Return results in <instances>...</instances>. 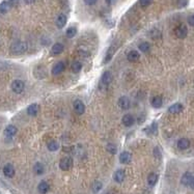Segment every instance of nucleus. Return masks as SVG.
<instances>
[{
    "mask_svg": "<svg viewBox=\"0 0 194 194\" xmlns=\"http://www.w3.org/2000/svg\"><path fill=\"white\" fill-rule=\"evenodd\" d=\"M27 50V44L25 42H16L14 43L10 47V52L15 55H20V54H23L24 52Z\"/></svg>",
    "mask_w": 194,
    "mask_h": 194,
    "instance_id": "obj_1",
    "label": "nucleus"
},
{
    "mask_svg": "<svg viewBox=\"0 0 194 194\" xmlns=\"http://www.w3.org/2000/svg\"><path fill=\"white\" fill-rule=\"evenodd\" d=\"M25 89V83L24 81L20 80V79H16V80L13 81L12 83V91L17 95H20L24 91Z\"/></svg>",
    "mask_w": 194,
    "mask_h": 194,
    "instance_id": "obj_2",
    "label": "nucleus"
},
{
    "mask_svg": "<svg viewBox=\"0 0 194 194\" xmlns=\"http://www.w3.org/2000/svg\"><path fill=\"white\" fill-rule=\"evenodd\" d=\"M73 166V160L71 157H64L61 158L60 161H59V168L64 171H67L71 169V167Z\"/></svg>",
    "mask_w": 194,
    "mask_h": 194,
    "instance_id": "obj_3",
    "label": "nucleus"
},
{
    "mask_svg": "<svg viewBox=\"0 0 194 194\" xmlns=\"http://www.w3.org/2000/svg\"><path fill=\"white\" fill-rule=\"evenodd\" d=\"M174 33L179 39H185L188 34V29L185 25H180L174 29Z\"/></svg>",
    "mask_w": 194,
    "mask_h": 194,
    "instance_id": "obj_4",
    "label": "nucleus"
},
{
    "mask_svg": "<svg viewBox=\"0 0 194 194\" xmlns=\"http://www.w3.org/2000/svg\"><path fill=\"white\" fill-rule=\"evenodd\" d=\"M118 106L119 108H122V110H128L131 106L130 99L127 97V95H122L118 99Z\"/></svg>",
    "mask_w": 194,
    "mask_h": 194,
    "instance_id": "obj_5",
    "label": "nucleus"
},
{
    "mask_svg": "<svg viewBox=\"0 0 194 194\" xmlns=\"http://www.w3.org/2000/svg\"><path fill=\"white\" fill-rule=\"evenodd\" d=\"M73 107H74V110L76 111V113H78V114H83L84 111H85V106H84V104L81 100L74 101Z\"/></svg>",
    "mask_w": 194,
    "mask_h": 194,
    "instance_id": "obj_6",
    "label": "nucleus"
},
{
    "mask_svg": "<svg viewBox=\"0 0 194 194\" xmlns=\"http://www.w3.org/2000/svg\"><path fill=\"white\" fill-rule=\"evenodd\" d=\"M122 122L125 127L129 128V127H132V126L135 124V118H134V116L132 114H126V115H124V117L122 118Z\"/></svg>",
    "mask_w": 194,
    "mask_h": 194,
    "instance_id": "obj_7",
    "label": "nucleus"
},
{
    "mask_svg": "<svg viewBox=\"0 0 194 194\" xmlns=\"http://www.w3.org/2000/svg\"><path fill=\"white\" fill-rule=\"evenodd\" d=\"M64 68H65L64 62H62V61L57 62V64L52 68V75L57 76V75H59V74H61L64 71Z\"/></svg>",
    "mask_w": 194,
    "mask_h": 194,
    "instance_id": "obj_8",
    "label": "nucleus"
},
{
    "mask_svg": "<svg viewBox=\"0 0 194 194\" xmlns=\"http://www.w3.org/2000/svg\"><path fill=\"white\" fill-rule=\"evenodd\" d=\"M18 132V129H17V127L16 126H14V125H9L6 128H5V130H4V135L6 136V137H9V138H12L14 137V136L17 134Z\"/></svg>",
    "mask_w": 194,
    "mask_h": 194,
    "instance_id": "obj_9",
    "label": "nucleus"
},
{
    "mask_svg": "<svg viewBox=\"0 0 194 194\" xmlns=\"http://www.w3.org/2000/svg\"><path fill=\"white\" fill-rule=\"evenodd\" d=\"M15 167L12 165V164H5L4 167H3V174L6 177H13L14 176H15Z\"/></svg>",
    "mask_w": 194,
    "mask_h": 194,
    "instance_id": "obj_10",
    "label": "nucleus"
},
{
    "mask_svg": "<svg viewBox=\"0 0 194 194\" xmlns=\"http://www.w3.org/2000/svg\"><path fill=\"white\" fill-rule=\"evenodd\" d=\"M112 79H113L112 74L107 71V72H105L102 75V78H101V83H102L104 86H107V85H109V84L111 83Z\"/></svg>",
    "mask_w": 194,
    "mask_h": 194,
    "instance_id": "obj_11",
    "label": "nucleus"
},
{
    "mask_svg": "<svg viewBox=\"0 0 194 194\" xmlns=\"http://www.w3.org/2000/svg\"><path fill=\"white\" fill-rule=\"evenodd\" d=\"M183 109H184V106H183L181 103H176L168 108V112L171 114H177V113H181Z\"/></svg>",
    "mask_w": 194,
    "mask_h": 194,
    "instance_id": "obj_12",
    "label": "nucleus"
},
{
    "mask_svg": "<svg viewBox=\"0 0 194 194\" xmlns=\"http://www.w3.org/2000/svg\"><path fill=\"white\" fill-rule=\"evenodd\" d=\"M125 177H126V173L125 170H122V169H118V170L115 171V173H114L113 176V179L114 181L116 183H118V184H121L125 181Z\"/></svg>",
    "mask_w": 194,
    "mask_h": 194,
    "instance_id": "obj_13",
    "label": "nucleus"
},
{
    "mask_svg": "<svg viewBox=\"0 0 194 194\" xmlns=\"http://www.w3.org/2000/svg\"><path fill=\"white\" fill-rule=\"evenodd\" d=\"M177 147H179L180 149L184 151V149H189V146H190V140L188 138H181V139H179V140H177Z\"/></svg>",
    "mask_w": 194,
    "mask_h": 194,
    "instance_id": "obj_14",
    "label": "nucleus"
},
{
    "mask_svg": "<svg viewBox=\"0 0 194 194\" xmlns=\"http://www.w3.org/2000/svg\"><path fill=\"white\" fill-rule=\"evenodd\" d=\"M193 174L189 173V171H187V173H185L183 174L182 179H181V183L184 186H190L191 182H192V179H193Z\"/></svg>",
    "mask_w": 194,
    "mask_h": 194,
    "instance_id": "obj_15",
    "label": "nucleus"
},
{
    "mask_svg": "<svg viewBox=\"0 0 194 194\" xmlns=\"http://www.w3.org/2000/svg\"><path fill=\"white\" fill-rule=\"evenodd\" d=\"M39 111H40V106L35 103L31 104V105H29L28 107H27V113L30 116H35L39 113Z\"/></svg>",
    "mask_w": 194,
    "mask_h": 194,
    "instance_id": "obj_16",
    "label": "nucleus"
},
{
    "mask_svg": "<svg viewBox=\"0 0 194 194\" xmlns=\"http://www.w3.org/2000/svg\"><path fill=\"white\" fill-rule=\"evenodd\" d=\"M67 21H68L67 16L64 15V14H60V15L57 17L56 21H55V24L58 28H64V27L65 26V24H67Z\"/></svg>",
    "mask_w": 194,
    "mask_h": 194,
    "instance_id": "obj_17",
    "label": "nucleus"
},
{
    "mask_svg": "<svg viewBox=\"0 0 194 194\" xmlns=\"http://www.w3.org/2000/svg\"><path fill=\"white\" fill-rule=\"evenodd\" d=\"M62 51H64V45L60 43H56L55 45H53V47L51 48L52 55H58V54L62 53Z\"/></svg>",
    "mask_w": 194,
    "mask_h": 194,
    "instance_id": "obj_18",
    "label": "nucleus"
},
{
    "mask_svg": "<svg viewBox=\"0 0 194 194\" xmlns=\"http://www.w3.org/2000/svg\"><path fill=\"white\" fill-rule=\"evenodd\" d=\"M131 158H132V156L129 152H122L119 155V162L122 164H128L131 161Z\"/></svg>",
    "mask_w": 194,
    "mask_h": 194,
    "instance_id": "obj_19",
    "label": "nucleus"
},
{
    "mask_svg": "<svg viewBox=\"0 0 194 194\" xmlns=\"http://www.w3.org/2000/svg\"><path fill=\"white\" fill-rule=\"evenodd\" d=\"M49 189H50V186H49L48 183L45 181L41 182L39 186H37V190H39V192L41 194H46L49 191Z\"/></svg>",
    "mask_w": 194,
    "mask_h": 194,
    "instance_id": "obj_20",
    "label": "nucleus"
},
{
    "mask_svg": "<svg viewBox=\"0 0 194 194\" xmlns=\"http://www.w3.org/2000/svg\"><path fill=\"white\" fill-rule=\"evenodd\" d=\"M33 171L35 174H37V176H42V174L45 173V166L43 165V163L37 162L33 166Z\"/></svg>",
    "mask_w": 194,
    "mask_h": 194,
    "instance_id": "obj_21",
    "label": "nucleus"
},
{
    "mask_svg": "<svg viewBox=\"0 0 194 194\" xmlns=\"http://www.w3.org/2000/svg\"><path fill=\"white\" fill-rule=\"evenodd\" d=\"M127 58H128V60H129V61H132V62L136 61V60H138V59L140 58V54L138 53V51L132 50V51H130L129 53H128Z\"/></svg>",
    "mask_w": 194,
    "mask_h": 194,
    "instance_id": "obj_22",
    "label": "nucleus"
},
{
    "mask_svg": "<svg viewBox=\"0 0 194 194\" xmlns=\"http://www.w3.org/2000/svg\"><path fill=\"white\" fill-rule=\"evenodd\" d=\"M157 182H158V174L155 173H149V177H147V184L151 186V187H154L157 184Z\"/></svg>",
    "mask_w": 194,
    "mask_h": 194,
    "instance_id": "obj_23",
    "label": "nucleus"
},
{
    "mask_svg": "<svg viewBox=\"0 0 194 194\" xmlns=\"http://www.w3.org/2000/svg\"><path fill=\"white\" fill-rule=\"evenodd\" d=\"M10 7H12V5L9 3V1H2L1 3H0V14H2V15H4V14L9 13Z\"/></svg>",
    "mask_w": 194,
    "mask_h": 194,
    "instance_id": "obj_24",
    "label": "nucleus"
},
{
    "mask_svg": "<svg viewBox=\"0 0 194 194\" xmlns=\"http://www.w3.org/2000/svg\"><path fill=\"white\" fill-rule=\"evenodd\" d=\"M163 104V100L160 95H156L152 99V105L154 108H160Z\"/></svg>",
    "mask_w": 194,
    "mask_h": 194,
    "instance_id": "obj_25",
    "label": "nucleus"
},
{
    "mask_svg": "<svg viewBox=\"0 0 194 194\" xmlns=\"http://www.w3.org/2000/svg\"><path fill=\"white\" fill-rule=\"evenodd\" d=\"M47 147H48V149L50 152H56L57 149H59V143L57 142V141H55V140H52L51 142L48 143Z\"/></svg>",
    "mask_w": 194,
    "mask_h": 194,
    "instance_id": "obj_26",
    "label": "nucleus"
},
{
    "mask_svg": "<svg viewBox=\"0 0 194 194\" xmlns=\"http://www.w3.org/2000/svg\"><path fill=\"white\" fill-rule=\"evenodd\" d=\"M102 188H103V184H102V183H101L100 181H95L94 184H92L91 189H92V192L95 194V193L100 192V191L102 190Z\"/></svg>",
    "mask_w": 194,
    "mask_h": 194,
    "instance_id": "obj_27",
    "label": "nucleus"
},
{
    "mask_svg": "<svg viewBox=\"0 0 194 194\" xmlns=\"http://www.w3.org/2000/svg\"><path fill=\"white\" fill-rule=\"evenodd\" d=\"M82 69V64L80 61H75L73 62L72 67H71V70L73 71V73H79Z\"/></svg>",
    "mask_w": 194,
    "mask_h": 194,
    "instance_id": "obj_28",
    "label": "nucleus"
},
{
    "mask_svg": "<svg viewBox=\"0 0 194 194\" xmlns=\"http://www.w3.org/2000/svg\"><path fill=\"white\" fill-rule=\"evenodd\" d=\"M149 49H151V46H149V44L146 43V42H143V43H141L140 45H139V50H140L141 52H143V53L149 52Z\"/></svg>",
    "mask_w": 194,
    "mask_h": 194,
    "instance_id": "obj_29",
    "label": "nucleus"
},
{
    "mask_svg": "<svg viewBox=\"0 0 194 194\" xmlns=\"http://www.w3.org/2000/svg\"><path fill=\"white\" fill-rule=\"evenodd\" d=\"M106 149H107L108 153H110V154H112V155L116 154V151H117L116 146L112 143H108L107 146H106Z\"/></svg>",
    "mask_w": 194,
    "mask_h": 194,
    "instance_id": "obj_30",
    "label": "nucleus"
},
{
    "mask_svg": "<svg viewBox=\"0 0 194 194\" xmlns=\"http://www.w3.org/2000/svg\"><path fill=\"white\" fill-rule=\"evenodd\" d=\"M77 33V29L75 27H70L69 29L67 30V37H74Z\"/></svg>",
    "mask_w": 194,
    "mask_h": 194,
    "instance_id": "obj_31",
    "label": "nucleus"
},
{
    "mask_svg": "<svg viewBox=\"0 0 194 194\" xmlns=\"http://www.w3.org/2000/svg\"><path fill=\"white\" fill-rule=\"evenodd\" d=\"M152 2H153V0H139V3H140V5L142 7L149 6V5L152 3Z\"/></svg>",
    "mask_w": 194,
    "mask_h": 194,
    "instance_id": "obj_32",
    "label": "nucleus"
},
{
    "mask_svg": "<svg viewBox=\"0 0 194 194\" xmlns=\"http://www.w3.org/2000/svg\"><path fill=\"white\" fill-rule=\"evenodd\" d=\"M98 0H84V3L86 5H94L97 3Z\"/></svg>",
    "mask_w": 194,
    "mask_h": 194,
    "instance_id": "obj_33",
    "label": "nucleus"
},
{
    "mask_svg": "<svg viewBox=\"0 0 194 194\" xmlns=\"http://www.w3.org/2000/svg\"><path fill=\"white\" fill-rule=\"evenodd\" d=\"M7 1H9V3L12 5V6H16V5L19 4V1H20V0H7Z\"/></svg>",
    "mask_w": 194,
    "mask_h": 194,
    "instance_id": "obj_34",
    "label": "nucleus"
},
{
    "mask_svg": "<svg viewBox=\"0 0 194 194\" xmlns=\"http://www.w3.org/2000/svg\"><path fill=\"white\" fill-rule=\"evenodd\" d=\"M188 23H189V25L194 27V15L190 16V17L188 18Z\"/></svg>",
    "mask_w": 194,
    "mask_h": 194,
    "instance_id": "obj_35",
    "label": "nucleus"
},
{
    "mask_svg": "<svg viewBox=\"0 0 194 194\" xmlns=\"http://www.w3.org/2000/svg\"><path fill=\"white\" fill-rule=\"evenodd\" d=\"M177 4H179V7H183L187 4V0H179L177 1Z\"/></svg>",
    "mask_w": 194,
    "mask_h": 194,
    "instance_id": "obj_36",
    "label": "nucleus"
},
{
    "mask_svg": "<svg viewBox=\"0 0 194 194\" xmlns=\"http://www.w3.org/2000/svg\"><path fill=\"white\" fill-rule=\"evenodd\" d=\"M117 0H106V2L109 4V5H113L114 3H116Z\"/></svg>",
    "mask_w": 194,
    "mask_h": 194,
    "instance_id": "obj_37",
    "label": "nucleus"
},
{
    "mask_svg": "<svg viewBox=\"0 0 194 194\" xmlns=\"http://www.w3.org/2000/svg\"><path fill=\"white\" fill-rule=\"evenodd\" d=\"M34 1L35 0H24V2H25L26 4H31V3H33Z\"/></svg>",
    "mask_w": 194,
    "mask_h": 194,
    "instance_id": "obj_38",
    "label": "nucleus"
},
{
    "mask_svg": "<svg viewBox=\"0 0 194 194\" xmlns=\"http://www.w3.org/2000/svg\"><path fill=\"white\" fill-rule=\"evenodd\" d=\"M190 187L192 188V189H194V177L192 179V182H191V184H190Z\"/></svg>",
    "mask_w": 194,
    "mask_h": 194,
    "instance_id": "obj_39",
    "label": "nucleus"
},
{
    "mask_svg": "<svg viewBox=\"0 0 194 194\" xmlns=\"http://www.w3.org/2000/svg\"><path fill=\"white\" fill-rule=\"evenodd\" d=\"M155 152H158V149H156L155 151H154V154H155ZM157 157H160V153H158L157 154Z\"/></svg>",
    "mask_w": 194,
    "mask_h": 194,
    "instance_id": "obj_40",
    "label": "nucleus"
}]
</instances>
